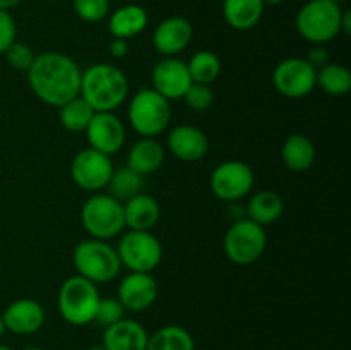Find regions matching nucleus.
Masks as SVG:
<instances>
[{
    "instance_id": "1",
    "label": "nucleus",
    "mask_w": 351,
    "mask_h": 350,
    "mask_svg": "<svg viewBox=\"0 0 351 350\" xmlns=\"http://www.w3.org/2000/svg\"><path fill=\"white\" fill-rule=\"evenodd\" d=\"M26 74L31 91L47 105L60 108L69 100L79 96L82 71L67 55L58 51L36 55Z\"/></svg>"
},
{
    "instance_id": "10",
    "label": "nucleus",
    "mask_w": 351,
    "mask_h": 350,
    "mask_svg": "<svg viewBox=\"0 0 351 350\" xmlns=\"http://www.w3.org/2000/svg\"><path fill=\"white\" fill-rule=\"evenodd\" d=\"M317 69L312 67L305 58H285L274 67L273 86L281 96L300 100L315 89Z\"/></svg>"
},
{
    "instance_id": "16",
    "label": "nucleus",
    "mask_w": 351,
    "mask_h": 350,
    "mask_svg": "<svg viewBox=\"0 0 351 350\" xmlns=\"http://www.w3.org/2000/svg\"><path fill=\"white\" fill-rule=\"evenodd\" d=\"M194 30L182 16H171L161 21L153 33V47L165 57H175L191 45Z\"/></svg>"
},
{
    "instance_id": "13",
    "label": "nucleus",
    "mask_w": 351,
    "mask_h": 350,
    "mask_svg": "<svg viewBox=\"0 0 351 350\" xmlns=\"http://www.w3.org/2000/svg\"><path fill=\"white\" fill-rule=\"evenodd\" d=\"M89 148L112 156L125 143V127L113 112H95L86 127Z\"/></svg>"
},
{
    "instance_id": "20",
    "label": "nucleus",
    "mask_w": 351,
    "mask_h": 350,
    "mask_svg": "<svg viewBox=\"0 0 351 350\" xmlns=\"http://www.w3.org/2000/svg\"><path fill=\"white\" fill-rule=\"evenodd\" d=\"M160 202L144 192L123 202V220L130 230H151L160 220Z\"/></svg>"
},
{
    "instance_id": "4",
    "label": "nucleus",
    "mask_w": 351,
    "mask_h": 350,
    "mask_svg": "<svg viewBox=\"0 0 351 350\" xmlns=\"http://www.w3.org/2000/svg\"><path fill=\"white\" fill-rule=\"evenodd\" d=\"M72 263L77 270V275L88 278L93 283L112 281L113 278L119 277L122 268L115 247L99 239L79 242L72 253Z\"/></svg>"
},
{
    "instance_id": "14",
    "label": "nucleus",
    "mask_w": 351,
    "mask_h": 350,
    "mask_svg": "<svg viewBox=\"0 0 351 350\" xmlns=\"http://www.w3.org/2000/svg\"><path fill=\"white\" fill-rule=\"evenodd\" d=\"M151 81L154 91L165 96L168 102L184 98L185 91L192 84L187 64L177 57H165L156 62L151 72Z\"/></svg>"
},
{
    "instance_id": "26",
    "label": "nucleus",
    "mask_w": 351,
    "mask_h": 350,
    "mask_svg": "<svg viewBox=\"0 0 351 350\" xmlns=\"http://www.w3.org/2000/svg\"><path fill=\"white\" fill-rule=\"evenodd\" d=\"M146 350H195V345L187 329L170 325L149 335Z\"/></svg>"
},
{
    "instance_id": "11",
    "label": "nucleus",
    "mask_w": 351,
    "mask_h": 350,
    "mask_svg": "<svg viewBox=\"0 0 351 350\" xmlns=\"http://www.w3.org/2000/svg\"><path fill=\"white\" fill-rule=\"evenodd\" d=\"M254 180L256 177L249 165L240 160H228L213 170L209 185L216 198L232 202L245 198L252 191Z\"/></svg>"
},
{
    "instance_id": "3",
    "label": "nucleus",
    "mask_w": 351,
    "mask_h": 350,
    "mask_svg": "<svg viewBox=\"0 0 351 350\" xmlns=\"http://www.w3.org/2000/svg\"><path fill=\"white\" fill-rule=\"evenodd\" d=\"M98 287L81 275L67 278L58 290L57 305L62 318L74 326H84L95 321L99 304Z\"/></svg>"
},
{
    "instance_id": "22",
    "label": "nucleus",
    "mask_w": 351,
    "mask_h": 350,
    "mask_svg": "<svg viewBox=\"0 0 351 350\" xmlns=\"http://www.w3.org/2000/svg\"><path fill=\"white\" fill-rule=\"evenodd\" d=\"M165 161V148L154 137H143L130 148L127 154V167L139 175L154 174Z\"/></svg>"
},
{
    "instance_id": "42",
    "label": "nucleus",
    "mask_w": 351,
    "mask_h": 350,
    "mask_svg": "<svg viewBox=\"0 0 351 350\" xmlns=\"http://www.w3.org/2000/svg\"><path fill=\"white\" fill-rule=\"evenodd\" d=\"M86 350H106V349L103 345H93V347H89V349H86Z\"/></svg>"
},
{
    "instance_id": "30",
    "label": "nucleus",
    "mask_w": 351,
    "mask_h": 350,
    "mask_svg": "<svg viewBox=\"0 0 351 350\" xmlns=\"http://www.w3.org/2000/svg\"><path fill=\"white\" fill-rule=\"evenodd\" d=\"M187 69L192 82L209 86L218 79L219 72H221V62L215 51L201 50L192 55L191 60L187 62Z\"/></svg>"
},
{
    "instance_id": "17",
    "label": "nucleus",
    "mask_w": 351,
    "mask_h": 350,
    "mask_svg": "<svg viewBox=\"0 0 351 350\" xmlns=\"http://www.w3.org/2000/svg\"><path fill=\"white\" fill-rule=\"evenodd\" d=\"M2 321L5 329L16 335H31L43 326L45 311L40 302L33 299H17L2 312Z\"/></svg>"
},
{
    "instance_id": "9",
    "label": "nucleus",
    "mask_w": 351,
    "mask_h": 350,
    "mask_svg": "<svg viewBox=\"0 0 351 350\" xmlns=\"http://www.w3.org/2000/svg\"><path fill=\"white\" fill-rule=\"evenodd\" d=\"M117 253L122 266L137 273H151L161 263L163 247L149 230H129L120 239Z\"/></svg>"
},
{
    "instance_id": "7",
    "label": "nucleus",
    "mask_w": 351,
    "mask_h": 350,
    "mask_svg": "<svg viewBox=\"0 0 351 350\" xmlns=\"http://www.w3.org/2000/svg\"><path fill=\"white\" fill-rule=\"evenodd\" d=\"M81 223L91 239H113L125 229L123 202L110 194L96 192L82 205Z\"/></svg>"
},
{
    "instance_id": "18",
    "label": "nucleus",
    "mask_w": 351,
    "mask_h": 350,
    "mask_svg": "<svg viewBox=\"0 0 351 350\" xmlns=\"http://www.w3.org/2000/svg\"><path fill=\"white\" fill-rule=\"evenodd\" d=\"M167 146L182 161H197L208 154L209 139L199 127L177 126L168 132Z\"/></svg>"
},
{
    "instance_id": "33",
    "label": "nucleus",
    "mask_w": 351,
    "mask_h": 350,
    "mask_svg": "<svg viewBox=\"0 0 351 350\" xmlns=\"http://www.w3.org/2000/svg\"><path fill=\"white\" fill-rule=\"evenodd\" d=\"M5 58L7 62H9V65L12 69H16V71H21V72H27L29 71V67L33 65L34 62V51L31 50L29 45L26 43H21V41H14L12 45H10L9 48L5 50Z\"/></svg>"
},
{
    "instance_id": "2",
    "label": "nucleus",
    "mask_w": 351,
    "mask_h": 350,
    "mask_svg": "<svg viewBox=\"0 0 351 350\" xmlns=\"http://www.w3.org/2000/svg\"><path fill=\"white\" fill-rule=\"evenodd\" d=\"M79 96L95 112H115L129 96V81L112 64H95L82 72Z\"/></svg>"
},
{
    "instance_id": "5",
    "label": "nucleus",
    "mask_w": 351,
    "mask_h": 350,
    "mask_svg": "<svg viewBox=\"0 0 351 350\" xmlns=\"http://www.w3.org/2000/svg\"><path fill=\"white\" fill-rule=\"evenodd\" d=\"M127 115L132 129L141 137H156L170 126L171 106L153 88H144L132 96Z\"/></svg>"
},
{
    "instance_id": "39",
    "label": "nucleus",
    "mask_w": 351,
    "mask_h": 350,
    "mask_svg": "<svg viewBox=\"0 0 351 350\" xmlns=\"http://www.w3.org/2000/svg\"><path fill=\"white\" fill-rule=\"evenodd\" d=\"M21 0H0V10H9L16 7Z\"/></svg>"
},
{
    "instance_id": "12",
    "label": "nucleus",
    "mask_w": 351,
    "mask_h": 350,
    "mask_svg": "<svg viewBox=\"0 0 351 350\" xmlns=\"http://www.w3.org/2000/svg\"><path fill=\"white\" fill-rule=\"evenodd\" d=\"M113 170L115 168L112 158L93 148L79 151L71 163V177L74 184L89 192H99L105 189Z\"/></svg>"
},
{
    "instance_id": "23",
    "label": "nucleus",
    "mask_w": 351,
    "mask_h": 350,
    "mask_svg": "<svg viewBox=\"0 0 351 350\" xmlns=\"http://www.w3.org/2000/svg\"><path fill=\"white\" fill-rule=\"evenodd\" d=\"M263 0H223V17L237 31L257 26L264 14Z\"/></svg>"
},
{
    "instance_id": "6",
    "label": "nucleus",
    "mask_w": 351,
    "mask_h": 350,
    "mask_svg": "<svg viewBox=\"0 0 351 350\" xmlns=\"http://www.w3.org/2000/svg\"><path fill=\"white\" fill-rule=\"evenodd\" d=\"M341 7L331 0H311L297 14V31L304 40L324 45L341 33Z\"/></svg>"
},
{
    "instance_id": "44",
    "label": "nucleus",
    "mask_w": 351,
    "mask_h": 350,
    "mask_svg": "<svg viewBox=\"0 0 351 350\" xmlns=\"http://www.w3.org/2000/svg\"><path fill=\"white\" fill-rule=\"evenodd\" d=\"M0 350H12V349H10V347H7V345H2V343H0Z\"/></svg>"
},
{
    "instance_id": "36",
    "label": "nucleus",
    "mask_w": 351,
    "mask_h": 350,
    "mask_svg": "<svg viewBox=\"0 0 351 350\" xmlns=\"http://www.w3.org/2000/svg\"><path fill=\"white\" fill-rule=\"evenodd\" d=\"M328 51H326V48H322V45H315L314 48H312L311 51H308L307 58L305 60L308 62V64L312 65V67L315 69H321L322 65L328 64Z\"/></svg>"
},
{
    "instance_id": "15",
    "label": "nucleus",
    "mask_w": 351,
    "mask_h": 350,
    "mask_svg": "<svg viewBox=\"0 0 351 350\" xmlns=\"http://www.w3.org/2000/svg\"><path fill=\"white\" fill-rule=\"evenodd\" d=\"M158 281L151 273L130 271L119 285V301L125 311L141 312L154 304L158 297Z\"/></svg>"
},
{
    "instance_id": "8",
    "label": "nucleus",
    "mask_w": 351,
    "mask_h": 350,
    "mask_svg": "<svg viewBox=\"0 0 351 350\" xmlns=\"http://www.w3.org/2000/svg\"><path fill=\"white\" fill-rule=\"evenodd\" d=\"M267 235L264 226L249 218L233 223L223 239V250L232 263L247 266L259 259L266 250Z\"/></svg>"
},
{
    "instance_id": "28",
    "label": "nucleus",
    "mask_w": 351,
    "mask_h": 350,
    "mask_svg": "<svg viewBox=\"0 0 351 350\" xmlns=\"http://www.w3.org/2000/svg\"><path fill=\"white\" fill-rule=\"evenodd\" d=\"M95 115V110L88 105L84 98L75 96L58 108V120L69 132H84L89 120Z\"/></svg>"
},
{
    "instance_id": "35",
    "label": "nucleus",
    "mask_w": 351,
    "mask_h": 350,
    "mask_svg": "<svg viewBox=\"0 0 351 350\" xmlns=\"http://www.w3.org/2000/svg\"><path fill=\"white\" fill-rule=\"evenodd\" d=\"M17 27L16 21L9 10H0V55L5 54L7 48L16 41Z\"/></svg>"
},
{
    "instance_id": "40",
    "label": "nucleus",
    "mask_w": 351,
    "mask_h": 350,
    "mask_svg": "<svg viewBox=\"0 0 351 350\" xmlns=\"http://www.w3.org/2000/svg\"><path fill=\"white\" fill-rule=\"evenodd\" d=\"M285 0H263L264 5H280V3H283Z\"/></svg>"
},
{
    "instance_id": "38",
    "label": "nucleus",
    "mask_w": 351,
    "mask_h": 350,
    "mask_svg": "<svg viewBox=\"0 0 351 350\" xmlns=\"http://www.w3.org/2000/svg\"><path fill=\"white\" fill-rule=\"evenodd\" d=\"M341 33L343 34L351 33V12L350 10H343L341 12Z\"/></svg>"
},
{
    "instance_id": "43",
    "label": "nucleus",
    "mask_w": 351,
    "mask_h": 350,
    "mask_svg": "<svg viewBox=\"0 0 351 350\" xmlns=\"http://www.w3.org/2000/svg\"><path fill=\"white\" fill-rule=\"evenodd\" d=\"M23 350H45V349H41V347H26V349Z\"/></svg>"
},
{
    "instance_id": "31",
    "label": "nucleus",
    "mask_w": 351,
    "mask_h": 350,
    "mask_svg": "<svg viewBox=\"0 0 351 350\" xmlns=\"http://www.w3.org/2000/svg\"><path fill=\"white\" fill-rule=\"evenodd\" d=\"M72 7L86 23H99L110 14L108 0H72Z\"/></svg>"
},
{
    "instance_id": "19",
    "label": "nucleus",
    "mask_w": 351,
    "mask_h": 350,
    "mask_svg": "<svg viewBox=\"0 0 351 350\" xmlns=\"http://www.w3.org/2000/svg\"><path fill=\"white\" fill-rule=\"evenodd\" d=\"M147 338L149 335L139 321L123 318L105 328L101 345L106 350H146Z\"/></svg>"
},
{
    "instance_id": "37",
    "label": "nucleus",
    "mask_w": 351,
    "mask_h": 350,
    "mask_svg": "<svg viewBox=\"0 0 351 350\" xmlns=\"http://www.w3.org/2000/svg\"><path fill=\"white\" fill-rule=\"evenodd\" d=\"M108 51L112 57L115 58H123L129 51V41L120 40V38H113L108 45Z\"/></svg>"
},
{
    "instance_id": "24",
    "label": "nucleus",
    "mask_w": 351,
    "mask_h": 350,
    "mask_svg": "<svg viewBox=\"0 0 351 350\" xmlns=\"http://www.w3.org/2000/svg\"><path fill=\"white\" fill-rule=\"evenodd\" d=\"M283 163L293 172H305L314 165L315 146L305 134H291L281 148Z\"/></svg>"
},
{
    "instance_id": "34",
    "label": "nucleus",
    "mask_w": 351,
    "mask_h": 350,
    "mask_svg": "<svg viewBox=\"0 0 351 350\" xmlns=\"http://www.w3.org/2000/svg\"><path fill=\"white\" fill-rule=\"evenodd\" d=\"M182 100H184V102L187 103L189 108L194 110V112H206V110L213 105L215 96H213L211 88H209L208 84L192 82Z\"/></svg>"
},
{
    "instance_id": "21",
    "label": "nucleus",
    "mask_w": 351,
    "mask_h": 350,
    "mask_svg": "<svg viewBox=\"0 0 351 350\" xmlns=\"http://www.w3.org/2000/svg\"><path fill=\"white\" fill-rule=\"evenodd\" d=\"M147 26V12L137 3H127L113 10L108 17V31L113 38L130 40L144 31Z\"/></svg>"
},
{
    "instance_id": "45",
    "label": "nucleus",
    "mask_w": 351,
    "mask_h": 350,
    "mask_svg": "<svg viewBox=\"0 0 351 350\" xmlns=\"http://www.w3.org/2000/svg\"><path fill=\"white\" fill-rule=\"evenodd\" d=\"M331 2H335V3H338V5H339V3H341V2H346V0H331Z\"/></svg>"
},
{
    "instance_id": "41",
    "label": "nucleus",
    "mask_w": 351,
    "mask_h": 350,
    "mask_svg": "<svg viewBox=\"0 0 351 350\" xmlns=\"http://www.w3.org/2000/svg\"><path fill=\"white\" fill-rule=\"evenodd\" d=\"M3 331H5V326H3V321H2V312H0V338H2Z\"/></svg>"
},
{
    "instance_id": "27",
    "label": "nucleus",
    "mask_w": 351,
    "mask_h": 350,
    "mask_svg": "<svg viewBox=\"0 0 351 350\" xmlns=\"http://www.w3.org/2000/svg\"><path fill=\"white\" fill-rule=\"evenodd\" d=\"M315 86L331 96H345L351 89V72L345 65L328 62L317 69Z\"/></svg>"
},
{
    "instance_id": "29",
    "label": "nucleus",
    "mask_w": 351,
    "mask_h": 350,
    "mask_svg": "<svg viewBox=\"0 0 351 350\" xmlns=\"http://www.w3.org/2000/svg\"><path fill=\"white\" fill-rule=\"evenodd\" d=\"M106 187H108L110 196L119 199L120 202H125L127 199L134 198V196L143 192L144 177L125 165V167L119 168V170H113Z\"/></svg>"
},
{
    "instance_id": "25",
    "label": "nucleus",
    "mask_w": 351,
    "mask_h": 350,
    "mask_svg": "<svg viewBox=\"0 0 351 350\" xmlns=\"http://www.w3.org/2000/svg\"><path fill=\"white\" fill-rule=\"evenodd\" d=\"M285 213V201L278 192L274 191H259L250 198L247 205V215L249 220L256 222L257 225H271L278 222Z\"/></svg>"
},
{
    "instance_id": "32",
    "label": "nucleus",
    "mask_w": 351,
    "mask_h": 350,
    "mask_svg": "<svg viewBox=\"0 0 351 350\" xmlns=\"http://www.w3.org/2000/svg\"><path fill=\"white\" fill-rule=\"evenodd\" d=\"M125 316V307L122 305V302L119 301L117 297H105V299H99V304L98 309H96V316H95V321L98 325L108 326L115 325L119 323L120 319H123Z\"/></svg>"
}]
</instances>
